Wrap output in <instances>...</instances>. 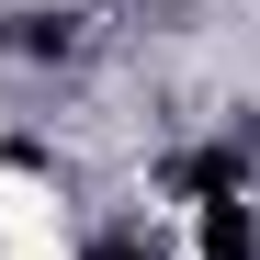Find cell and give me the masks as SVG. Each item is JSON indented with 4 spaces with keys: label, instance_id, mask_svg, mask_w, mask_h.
<instances>
[{
    "label": "cell",
    "instance_id": "1",
    "mask_svg": "<svg viewBox=\"0 0 260 260\" xmlns=\"http://www.w3.org/2000/svg\"><path fill=\"white\" fill-rule=\"evenodd\" d=\"M260 226H249V204H204V260H249Z\"/></svg>",
    "mask_w": 260,
    "mask_h": 260
},
{
    "label": "cell",
    "instance_id": "2",
    "mask_svg": "<svg viewBox=\"0 0 260 260\" xmlns=\"http://www.w3.org/2000/svg\"><path fill=\"white\" fill-rule=\"evenodd\" d=\"M91 260H136V249H91Z\"/></svg>",
    "mask_w": 260,
    "mask_h": 260
}]
</instances>
